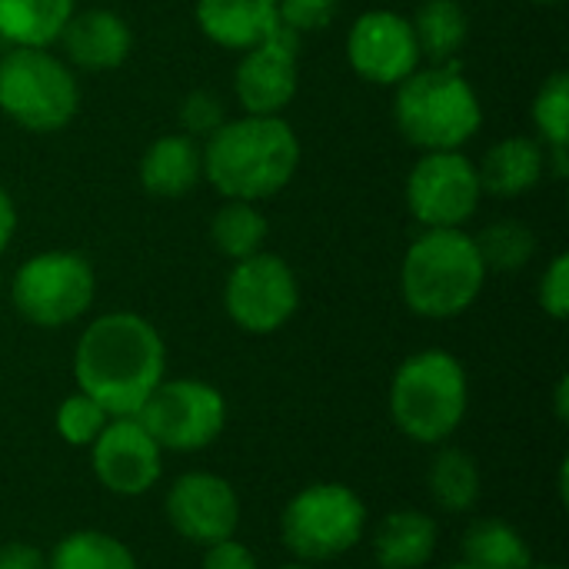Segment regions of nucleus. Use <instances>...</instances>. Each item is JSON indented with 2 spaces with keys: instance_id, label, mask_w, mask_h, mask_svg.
I'll return each mask as SVG.
<instances>
[{
  "instance_id": "f257e3e1",
  "label": "nucleus",
  "mask_w": 569,
  "mask_h": 569,
  "mask_svg": "<svg viewBox=\"0 0 569 569\" xmlns=\"http://www.w3.org/2000/svg\"><path fill=\"white\" fill-rule=\"evenodd\" d=\"M167 377V347L160 330L117 310L87 323L73 350L77 390L97 400L110 417H137L157 383Z\"/></svg>"
},
{
  "instance_id": "f03ea898",
  "label": "nucleus",
  "mask_w": 569,
  "mask_h": 569,
  "mask_svg": "<svg viewBox=\"0 0 569 569\" xmlns=\"http://www.w3.org/2000/svg\"><path fill=\"white\" fill-rule=\"evenodd\" d=\"M200 153L210 187L227 200L250 203L280 193L300 167V140L283 117L243 113L223 120Z\"/></svg>"
},
{
  "instance_id": "7ed1b4c3",
  "label": "nucleus",
  "mask_w": 569,
  "mask_h": 569,
  "mask_svg": "<svg viewBox=\"0 0 569 569\" xmlns=\"http://www.w3.org/2000/svg\"><path fill=\"white\" fill-rule=\"evenodd\" d=\"M487 267L480 260L477 240L453 230H423L400 267L403 303L427 320H453L467 313L483 293Z\"/></svg>"
},
{
  "instance_id": "20e7f679",
  "label": "nucleus",
  "mask_w": 569,
  "mask_h": 569,
  "mask_svg": "<svg viewBox=\"0 0 569 569\" xmlns=\"http://www.w3.org/2000/svg\"><path fill=\"white\" fill-rule=\"evenodd\" d=\"M467 407L470 380L450 350H420L407 357L390 380V417L413 443H447L463 427Z\"/></svg>"
},
{
  "instance_id": "39448f33",
  "label": "nucleus",
  "mask_w": 569,
  "mask_h": 569,
  "mask_svg": "<svg viewBox=\"0 0 569 569\" xmlns=\"http://www.w3.org/2000/svg\"><path fill=\"white\" fill-rule=\"evenodd\" d=\"M393 120L407 143L430 150H460L477 137L483 123V107L473 83L463 77L460 63L417 67L407 80L397 83Z\"/></svg>"
},
{
  "instance_id": "423d86ee",
  "label": "nucleus",
  "mask_w": 569,
  "mask_h": 569,
  "mask_svg": "<svg viewBox=\"0 0 569 569\" xmlns=\"http://www.w3.org/2000/svg\"><path fill=\"white\" fill-rule=\"evenodd\" d=\"M80 107V87L50 47H10L0 57V113L30 133L63 130Z\"/></svg>"
},
{
  "instance_id": "0eeeda50",
  "label": "nucleus",
  "mask_w": 569,
  "mask_h": 569,
  "mask_svg": "<svg viewBox=\"0 0 569 569\" xmlns=\"http://www.w3.org/2000/svg\"><path fill=\"white\" fill-rule=\"evenodd\" d=\"M367 533V503L347 483H310L280 513V540L300 563L350 553Z\"/></svg>"
},
{
  "instance_id": "6e6552de",
  "label": "nucleus",
  "mask_w": 569,
  "mask_h": 569,
  "mask_svg": "<svg viewBox=\"0 0 569 569\" xmlns=\"http://www.w3.org/2000/svg\"><path fill=\"white\" fill-rule=\"evenodd\" d=\"M97 297V277L87 257L73 250H47L23 260L10 280L17 313L43 330L80 320Z\"/></svg>"
},
{
  "instance_id": "1a4fd4ad",
  "label": "nucleus",
  "mask_w": 569,
  "mask_h": 569,
  "mask_svg": "<svg viewBox=\"0 0 569 569\" xmlns=\"http://www.w3.org/2000/svg\"><path fill=\"white\" fill-rule=\"evenodd\" d=\"M137 420L157 440L163 453H197L207 450L227 427L223 393L193 377L160 380L157 390L140 407Z\"/></svg>"
},
{
  "instance_id": "9d476101",
  "label": "nucleus",
  "mask_w": 569,
  "mask_h": 569,
  "mask_svg": "<svg viewBox=\"0 0 569 569\" xmlns=\"http://www.w3.org/2000/svg\"><path fill=\"white\" fill-rule=\"evenodd\" d=\"M227 317L253 337L277 333L300 307V283L290 263L277 253H253L237 260L223 287Z\"/></svg>"
},
{
  "instance_id": "9b49d317",
  "label": "nucleus",
  "mask_w": 569,
  "mask_h": 569,
  "mask_svg": "<svg viewBox=\"0 0 569 569\" xmlns=\"http://www.w3.org/2000/svg\"><path fill=\"white\" fill-rule=\"evenodd\" d=\"M480 197L477 163L460 150H430L407 177V207L427 230L463 227L477 213Z\"/></svg>"
},
{
  "instance_id": "f8f14e48",
  "label": "nucleus",
  "mask_w": 569,
  "mask_h": 569,
  "mask_svg": "<svg viewBox=\"0 0 569 569\" xmlns=\"http://www.w3.org/2000/svg\"><path fill=\"white\" fill-rule=\"evenodd\" d=\"M90 467L103 490L133 500L160 483L163 450L137 417H110V423L90 447Z\"/></svg>"
},
{
  "instance_id": "ddd939ff",
  "label": "nucleus",
  "mask_w": 569,
  "mask_h": 569,
  "mask_svg": "<svg viewBox=\"0 0 569 569\" xmlns=\"http://www.w3.org/2000/svg\"><path fill=\"white\" fill-rule=\"evenodd\" d=\"M300 83V37L287 27H277L267 40L243 50L233 77L237 100L243 113L280 117L283 107L297 97Z\"/></svg>"
},
{
  "instance_id": "4468645a",
  "label": "nucleus",
  "mask_w": 569,
  "mask_h": 569,
  "mask_svg": "<svg viewBox=\"0 0 569 569\" xmlns=\"http://www.w3.org/2000/svg\"><path fill=\"white\" fill-rule=\"evenodd\" d=\"M163 510L170 527L197 547L220 543L240 527V497L233 483L207 470H190L177 477L170 483Z\"/></svg>"
},
{
  "instance_id": "2eb2a0df",
  "label": "nucleus",
  "mask_w": 569,
  "mask_h": 569,
  "mask_svg": "<svg viewBox=\"0 0 569 569\" xmlns=\"http://www.w3.org/2000/svg\"><path fill=\"white\" fill-rule=\"evenodd\" d=\"M350 67L380 87H397L420 67V47L413 23L397 10H367L347 33Z\"/></svg>"
},
{
  "instance_id": "dca6fc26",
  "label": "nucleus",
  "mask_w": 569,
  "mask_h": 569,
  "mask_svg": "<svg viewBox=\"0 0 569 569\" xmlns=\"http://www.w3.org/2000/svg\"><path fill=\"white\" fill-rule=\"evenodd\" d=\"M60 43L67 60L83 70H117L133 50V33L120 13L97 7L83 13L73 10L60 33Z\"/></svg>"
},
{
  "instance_id": "f3484780",
  "label": "nucleus",
  "mask_w": 569,
  "mask_h": 569,
  "mask_svg": "<svg viewBox=\"0 0 569 569\" xmlns=\"http://www.w3.org/2000/svg\"><path fill=\"white\" fill-rule=\"evenodd\" d=\"M197 27L227 50H250L280 27L277 0H197Z\"/></svg>"
},
{
  "instance_id": "a211bd4d",
  "label": "nucleus",
  "mask_w": 569,
  "mask_h": 569,
  "mask_svg": "<svg viewBox=\"0 0 569 569\" xmlns=\"http://www.w3.org/2000/svg\"><path fill=\"white\" fill-rule=\"evenodd\" d=\"M200 177H203V153L200 143L187 133H163L140 157V183L153 197L177 200L190 193Z\"/></svg>"
},
{
  "instance_id": "6ab92c4d",
  "label": "nucleus",
  "mask_w": 569,
  "mask_h": 569,
  "mask_svg": "<svg viewBox=\"0 0 569 569\" xmlns=\"http://www.w3.org/2000/svg\"><path fill=\"white\" fill-rule=\"evenodd\" d=\"M543 170H547V150L533 137H503L477 163L483 193H493L503 200L530 193L540 183Z\"/></svg>"
},
{
  "instance_id": "aec40b11",
  "label": "nucleus",
  "mask_w": 569,
  "mask_h": 569,
  "mask_svg": "<svg viewBox=\"0 0 569 569\" xmlns=\"http://www.w3.org/2000/svg\"><path fill=\"white\" fill-rule=\"evenodd\" d=\"M440 543V527L423 510H393L373 533V560L380 569H423Z\"/></svg>"
},
{
  "instance_id": "412c9836",
  "label": "nucleus",
  "mask_w": 569,
  "mask_h": 569,
  "mask_svg": "<svg viewBox=\"0 0 569 569\" xmlns=\"http://www.w3.org/2000/svg\"><path fill=\"white\" fill-rule=\"evenodd\" d=\"M460 553L473 569H533L527 537L500 517L473 520L460 540Z\"/></svg>"
},
{
  "instance_id": "4be33fe9",
  "label": "nucleus",
  "mask_w": 569,
  "mask_h": 569,
  "mask_svg": "<svg viewBox=\"0 0 569 569\" xmlns=\"http://www.w3.org/2000/svg\"><path fill=\"white\" fill-rule=\"evenodd\" d=\"M70 13L73 0H0V37L10 47H50Z\"/></svg>"
},
{
  "instance_id": "5701e85b",
  "label": "nucleus",
  "mask_w": 569,
  "mask_h": 569,
  "mask_svg": "<svg viewBox=\"0 0 569 569\" xmlns=\"http://www.w3.org/2000/svg\"><path fill=\"white\" fill-rule=\"evenodd\" d=\"M427 487H430V497L440 510L470 513L480 500V490H483L480 463L460 447H443L430 463Z\"/></svg>"
},
{
  "instance_id": "b1692460",
  "label": "nucleus",
  "mask_w": 569,
  "mask_h": 569,
  "mask_svg": "<svg viewBox=\"0 0 569 569\" xmlns=\"http://www.w3.org/2000/svg\"><path fill=\"white\" fill-rule=\"evenodd\" d=\"M410 23H413L420 57H430L433 63L457 60V53L470 33L467 10L457 0H423Z\"/></svg>"
},
{
  "instance_id": "393cba45",
  "label": "nucleus",
  "mask_w": 569,
  "mask_h": 569,
  "mask_svg": "<svg viewBox=\"0 0 569 569\" xmlns=\"http://www.w3.org/2000/svg\"><path fill=\"white\" fill-rule=\"evenodd\" d=\"M47 569H140L130 547L103 530H73L53 543Z\"/></svg>"
},
{
  "instance_id": "a878e982",
  "label": "nucleus",
  "mask_w": 569,
  "mask_h": 569,
  "mask_svg": "<svg viewBox=\"0 0 569 569\" xmlns=\"http://www.w3.org/2000/svg\"><path fill=\"white\" fill-rule=\"evenodd\" d=\"M267 217L250 200H227L210 220V240L217 253L230 257L233 263L260 253L267 243Z\"/></svg>"
},
{
  "instance_id": "bb28decb",
  "label": "nucleus",
  "mask_w": 569,
  "mask_h": 569,
  "mask_svg": "<svg viewBox=\"0 0 569 569\" xmlns=\"http://www.w3.org/2000/svg\"><path fill=\"white\" fill-rule=\"evenodd\" d=\"M473 240H477L487 273H517L537 253V237L520 220H497Z\"/></svg>"
},
{
  "instance_id": "cd10ccee",
  "label": "nucleus",
  "mask_w": 569,
  "mask_h": 569,
  "mask_svg": "<svg viewBox=\"0 0 569 569\" xmlns=\"http://www.w3.org/2000/svg\"><path fill=\"white\" fill-rule=\"evenodd\" d=\"M110 423V413L90 400L87 393H70L67 400H60L57 413H53V427H57V437L77 450H90L93 440L103 433V427Z\"/></svg>"
},
{
  "instance_id": "c85d7f7f",
  "label": "nucleus",
  "mask_w": 569,
  "mask_h": 569,
  "mask_svg": "<svg viewBox=\"0 0 569 569\" xmlns=\"http://www.w3.org/2000/svg\"><path fill=\"white\" fill-rule=\"evenodd\" d=\"M533 127L547 147H569V73H553L533 97Z\"/></svg>"
},
{
  "instance_id": "c756f323",
  "label": "nucleus",
  "mask_w": 569,
  "mask_h": 569,
  "mask_svg": "<svg viewBox=\"0 0 569 569\" xmlns=\"http://www.w3.org/2000/svg\"><path fill=\"white\" fill-rule=\"evenodd\" d=\"M337 7L340 0H277L280 27H287L297 37L330 27V20L337 17Z\"/></svg>"
},
{
  "instance_id": "7c9ffc66",
  "label": "nucleus",
  "mask_w": 569,
  "mask_h": 569,
  "mask_svg": "<svg viewBox=\"0 0 569 569\" xmlns=\"http://www.w3.org/2000/svg\"><path fill=\"white\" fill-rule=\"evenodd\" d=\"M227 117H223V100L217 97V93H210V90H193V93H187V100L180 103V127H183V133L187 137H200V140H207L220 123H223Z\"/></svg>"
},
{
  "instance_id": "2f4dec72",
  "label": "nucleus",
  "mask_w": 569,
  "mask_h": 569,
  "mask_svg": "<svg viewBox=\"0 0 569 569\" xmlns=\"http://www.w3.org/2000/svg\"><path fill=\"white\" fill-rule=\"evenodd\" d=\"M540 307L553 320L569 317V257L557 253L540 277Z\"/></svg>"
},
{
  "instance_id": "473e14b6",
  "label": "nucleus",
  "mask_w": 569,
  "mask_h": 569,
  "mask_svg": "<svg viewBox=\"0 0 569 569\" xmlns=\"http://www.w3.org/2000/svg\"><path fill=\"white\" fill-rule=\"evenodd\" d=\"M200 569H260L257 557L250 553V547H243L237 537H227L220 543H210L203 550V563Z\"/></svg>"
},
{
  "instance_id": "72a5a7b5",
  "label": "nucleus",
  "mask_w": 569,
  "mask_h": 569,
  "mask_svg": "<svg viewBox=\"0 0 569 569\" xmlns=\"http://www.w3.org/2000/svg\"><path fill=\"white\" fill-rule=\"evenodd\" d=\"M0 569H47V557L33 543L13 540L0 547Z\"/></svg>"
},
{
  "instance_id": "f704fd0d",
  "label": "nucleus",
  "mask_w": 569,
  "mask_h": 569,
  "mask_svg": "<svg viewBox=\"0 0 569 569\" xmlns=\"http://www.w3.org/2000/svg\"><path fill=\"white\" fill-rule=\"evenodd\" d=\"M13 230H17V207H13L10 193L0 187V253L7 250V243H10V237H13Z\"/></svg>"
},
{
  "instance_id": "c9c22d12",
  "label": "nucleus",
  "mask_w": 569,
  "mask_h": 569,
  "mask_svg": "<svg viewBox=\"0 0 569 569\" xmlns=\"http://www.w3.org/2000/svg\"><path fill=\"white\" fill-rule=\"evenodd\" d=\"M569 377H560V383H557V420L560 423H567L569 420Z\"/></svg>"
},
{
  "instance_id": "e433bc0d",
  "label": "nucleus",
  "mask_w": 569,
  "mask_h": 569,
  "mask_svg": "<svg viewBox=\"0 0 569 569\" xmlns=\"http://www.w3.org/2000/svg\"><path fill=\"white\" fill-rule=\"evenodd\" d=\"M277 569H313V567H310V563H300V560H297V563H287V567H277Z\"/></svg>"
},
{
  "instance_id": "4c0bfd02",
  "label": "nucleus",
  "mask_w": 569,
  "mask_h": 569,
  "mask_svg": "<svg viewBox=\"0 0 569 569\" xmlns=\"http://www.w3.org/2000/svg\"><path fill=\"white\" fill-rule=\"evenodd\" d=\"M443 569H473V567H470V563H463V560H460V563H450V567H443Z\"/></svg>"
},
{
  "instance_id": "58836bf2",
  "label": "nucleus",
  "mask_w": 569,
  "mask_h": 569,
  "mask_svg": "<svg viewBox=\"0 0 569 569\" xmlns=\"http://www.w3.org/2000/svg\"><path fill=\"white\" fill-rule=\"evenodd\" d=\"M537 3H560V0H537Z\"/></svg>"
},
{
  "instance_id": "ea45409f",
  "label": "nucleus",
  "mask_w": 569,
  "mask_h": 569,
  "mask_svg": "<svg viewBox=\"0 0 569 569\" xmlns=\"http://www.w3.org/2000/svg\"><path fill=\"white\" fill-rule=\"evenodd\" d=\"M533 569H563V567H533Z\"/></svg>"
},
{
  "instance_id": "a19ab883",
  "label": "nucleus",
  "mask_w": 569,
  "mask_h": 569,
  "mask_svg": "<svg viewBox=\"0 0 569 569\" xmlns=\"http://www.w3.org/2000/svg\"><path fill=\"white\" fill-rule=\"evenodd\" d=\"M0 290H3V277H0Z\"/></svg>"
}]
</instances>
